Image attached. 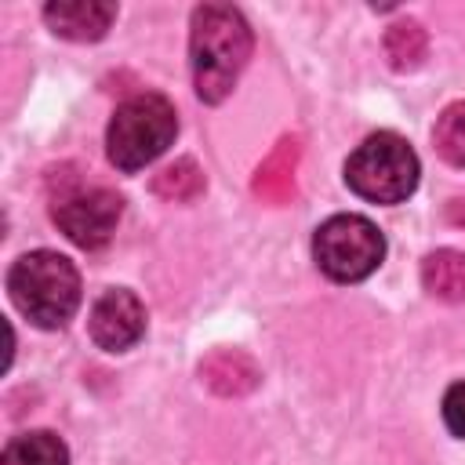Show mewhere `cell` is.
Here are the masks:
<instances>
[{
    "instance_id": "cell-1",
    "label": "cell",
    "mask_w": 465,
    "mask_h": 465,
    "mask_svg": "<svg viewBox=\"0 0 465 465\" xmlns=\"http://www.w3.org/2000/svg\"><path fill=\"white\" fill-rule=\"evenodd\" d=\"M251 25L229 4H203L193 11L189 58L193 84L203 102H222L251 58Z\"/></svg>"
},
{
    "instance_id": "cell-2",
    "label": "cell",
    "mask_w": 465,
    "mask_h": 465,
    "mask_svg": "<svg viewBox=\"0 0 465 465\" xmlns=\"http://www.w3.org/2000/svg\"><path fill=\"white\" fill-rule=\"evenodd\" d=\"M7 291L29 323L54 331L65 327L80 305V272L58 251H33L11 265Z\"/></svg>"
},
{
    "instance_id": "cell-3",
    "label": "cell",
    "mask_w": 465,
    "mask_h": 465,
    "mask_svg": "<svg viewBox=\"0 0 465 465\" xmlns=\"http://www.w3.org/2000/svg\"><path fill=\"white\" fill-rule=\"evenodd\" d=\"M174 134L178 116L163 94H131L109 120L105 153L120 171H142L174 142Z\"/></svg>"
},
{
    "instance_id": "cell-4",
    "label": "cell",
    "mask_w": 465,
    "mask_h": 465,
    "mask_svg": "<svg viewBox=\"0 0 465 465\" xmlns=\"http://www.w3.org/2000/svg\"><path fill=\"white\" fill-rule=\"evenodd\" d=\"M345 182L356 196L371 203H400L418 185V156L407 138L378 131L363 138L345 160Z\"/></svg>"
},
{
    "instance_id": "cell-5",
    "label": "cell",
    "mask_w": 465,
    "mask_h": 465,
    "mask_svg": "<svg viewBox=\"0 0 465 465\" xmlns=\"http://www.w3.org/2000/svg\"><path fill=\"white\" fill-rule=\"evenodd\" d=\"M312 258L316 265L338 280V283H356L371 276L381 258H385V236L378 232L374 222L360 214H334L327 218L316 236H312Z\"/></svg>"
},
{
    "instance_id": "cell-6",
    "label": "cell",
    "mask_w": 465,
    "mask_h": 465,
    "mask_svg": "<svg viewBox=\"0 0 465 465\" xmlns=\"http://www.w3.org/2000/svg\"><path fill=\"white\" fill-rule=\"evenodd\" d=\"M124 214V200L105 189V185H65L54 203H51V218L54 225L76 243V247H102L113 232H116V222Z\"/></svg>"
},
{
    "instance_id": "cell-7",
    "label": "cell",
    "mask_w": 465,
    "mask_h": 465,
    "mask_svg": "<svg viewBox=\"0 0 465 465\" xmlns=\"http://www.w3.org/2000/svg\"><path fill=\"white\" fill-rule=\"evenodd\" d=\"M87 331H91L98 349L124 352L145 334V305L138 302V294H131L124 287H113L91 305Z\"/></svg>"
},
{
    "instance_id": "cell-8",
    "label": "cell",
    "mask_w": 465,
    "mask_h": 465,
    "mask_svg": "<svg viewBox=\"0 0 465 465\" xmlns=\"http://www.w3.org/2000/svg\"><path fill=\"white\" fill-rule=\"evenodd\" d=\"M116 18V4L105 0H58L44 7V22L65 40H102Z\"/></svg>"
},
{
    "instance_id": "cell-9",
    "label": "cell",
    "mask_w": 465,
    "mask_h": 465,
    "mask_svg": "<svg viewBox=\"0 0 465 465\" xmlns=\"http://www.w3.org/2000/svg\"><path fill=\"white\" fill-rule=\"evenodd\" d=\"M200 378L207 389H214L218 396H243L262 381L258 363L240 352V349H214L203 363H200Z\"/></svg>"
},
{
    "instance_id": "cell-10",
    "label": "cell",
    "mask_w": 465,
    "mask_h": 465,
    "mask_svg": "<svg viewBox=\"0 0 465 465\" xmlns=\"http://www.w3.org/2000/svg\"><path fill=\"white\" fill-rule=\"evenodd\" d=\"M298 156H302V138L287 134L276 142V149L262 160V167L254 171V196L269 200V203H283L294 193V171H298Z\"/></svg>"
},
{
    "instance_id": "cell-11",
    "label": "cell",
    "mask_w": 465,
    "mask_h": 465,
    "mask_svg": "<svg viewBox=\"0 0 465 465\" xmlns=\"http://www.w3.org/2000/svg\"><path fill=\"white\" fill-rule=\"evenodd\" d=\"M421 283L440 302H465V254L461 251H432L421 262Z\"/></svg>"
},
{
    "instance_id": "cell-12",
    "label": "cell",
    "mask_w": 465,
    "mask_h": 465,
    "mask_svg": "<svg viewBox=\"0 0 465 465\" xmlns=\"http://www.w3.org/2000/svg\"><path fill=\"white\" fill-rule=\"evenodd\" d=\"M0 465H69V450H65V443L54 432L36 429V432L15 436L4 447Z\"/></svg>"
},
{
    "instance_id": "cell-13",
    "label": "cell",
    "mask_w": 465,
    "mask_h": 465,
    "mask_svg": "<svg viewBox=\"0 0 465 465\" xmlns=\"http://www.w3.org/2000/svg\"><path fill=\"white\" fill-rule=\"evenodd\" d=\"M429 51V36L425 29L414 22V18H403V22H392L389 33H385V54H389V65L392 69H418L421 58Z\"/></svg>"
},
{
    "instance_id": "cell-14",
    "label": "cell",
    "mask_w": 465,
    "mask_h": 465,
    "mask_svg": "<svg viewBox=\"0 0 465 465\" xmlns=\"http://www.w3.org/2000/svg\"><path fill=\"white\" fill-rule=\"evenodd\" d=\"M153 193L171 200V203H189L203 193V171L193 160H174L153 178Z\"/></svg>"
},
{
    "instance_id": "cell-15",
    "label": "cell",
    "mask_w": 465,
    "mask_h": 465,
    "mask_svg": "<svg viewBox=\"0 0 465 465\" xmlns=\"http://www.w3.org/2000/svg\"><path fill=\"white\" fill-rule=\"evenodd\" d=\"M432 145L450 167H465V102H450L436 116Z\"/></svg>"
},
{
    "instance_id": "cell-16",
    "label": "cell",
    "mask_w": 465,
    "mask_h": 465,
    "mask_svg": "<svg viewBox=\"0 0 465 465\" xmlns=\"http://www.w3.org/2000/svg\"><path fill=\"white\" fill-rule=\"evenodd\" d=\"M443 421L454 436L465 440V381H454L443 396Z\"/></svg>"
},
{
    "instance_id": "cell-17",
    "label": "cell",
    "mask_w": 465,
    "mask_h": 465,
    "mask_svg": "<svg viewBox=\"0 0 465 465\" xmlns=\"http://www.w3.org/2000/svg\"><path fill=\"white\" fill-rule=\"evenodd\" d=\"M447 222H450V225H461V229H465V196H461V200H450V203H447Z\"/></svg>"
}]
</instances>
